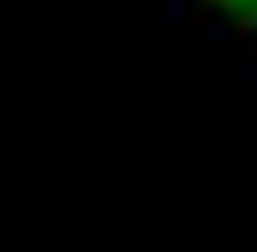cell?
<instances>
[{
	"instance_id": "6da1fadb",
	"label": "cell",
	"mask_w": 257,
	"mask_h": 252,
	"mask_svg": "<svg viewBox=\"0 0 257 252\" xmlns=\"http://www.w3.org/2000/svg\"><path fill=\"white\" fill-rule=\"evenodd\" d=\"M218 5H223L228 15H238L243 25H252V29H257V0H218Z\"/></svg>"
}]
</instances>
